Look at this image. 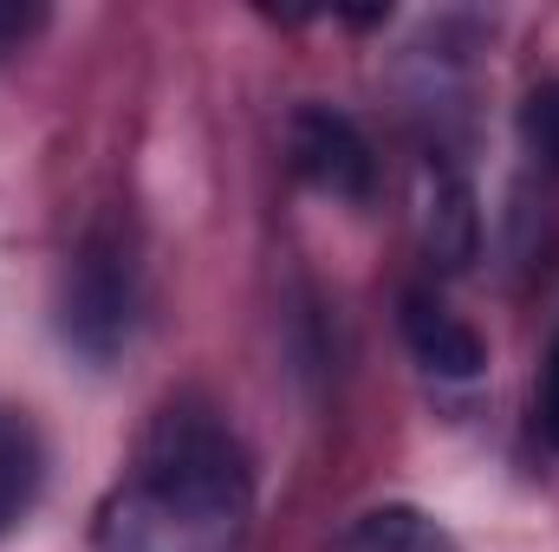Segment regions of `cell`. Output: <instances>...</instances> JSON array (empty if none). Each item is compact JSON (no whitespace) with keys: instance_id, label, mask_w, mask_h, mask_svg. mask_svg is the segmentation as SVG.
<instances>
[{"instance_id":"6da1fadb","label":"cell","mask_w":559,"mask_h":552,"mask_svg":"<svg viewBox=\"0 0 559 552\" xmlns=\"http://www.w3.org/2000/svg\"><path fill=\"white\" fill-rule=\"evenodd\" d=\"M248 527L254 468L235 429L202 404H169L98 514V552H241Z\"/></svg>"},{"instance_id":"7a4b0ae2","label":"cell","mask_w":559,"mask_h":552,"mask_svg":"<svg viewBox=\"0 0 559 552\" xmlns=\"http://www.w3.org/2000/svg\"><path fill=\"white\" fill-rule=\"evenodd\" d=\"M138 325V261L118 228H92L66 267V299H59V332L72 351L92 364L118 358Z\"/></svg>"},{"instance_id":"3957f363","label":"cell","mask_w":559,"mask_h":552,"mask_svg":"<svg viewBox=\"0 0 559 552\" xmlns=\"http://www.w3.org/2000/svg\"><path fill=\"white\" fill-rule=\"evenodd\" d=\"M286 156H293V176L332 202H371L378 189V156L371 137L332 111V105H299L293 124H286Z\"/></svg>"},{"instance_id":"277c9868","label":"cell","mask_w":559,"mask_h":552,"mask_svg":"<svg viewBox=\"0 0 559 552\" xmlns=\"http://www.w3.org/2000/svg\"><path fill=\"white\" fill-rule=\"evenodd\" d=\"M404 345L429 377H449V384H468V377L488 371L481 332L462 312H449L436 292H404Z\"/></svg>"},{"instance_id":"5b68a950","label":"cell","mask_w":559,"mask_h":552,"mask_svg":"<svg viewBox=\"0 0 559 552\" xmlns=\"http://www.w3.org/2000/svg\"><path fill=\"white\" fill-rule=\"evenodd\" d=\"M325 552H462V540L436 520V514H423L411 501H384V507H365V514H352Z\"/></svg>"},{"instance_id":"8992f818","label":"cell","mask_w":559,"mask_h":552,"mask_svg":"<svg viewBox=\"0 0 559 552\" xmlns=\"http://www.w3.org/2000/svg\"><path fill=\"white\" fill-rule=\"evenodd\" d=\"M33 494H39V435L20 416H7L0 422V533L33 507Z\"/></svg>"},{"instance_id":"52a82bcc","label":"cell","mask_w":559,"mask_h":552,"mask_svg":"<svg viewBox=\"0 0 559 552\" xmlns=\"http://www.w3.org/2000/svg\"><path fill=\"white\" fill-rule=\"evenodd\" d=\"M521 143H527V156H534L540 169L559 176V79L534 85V92L521 98Z\"/></svg>"},{"instance_id":"ba28073f","label":"cell","mask_w":559,"mask_h":552,"mask_svg":"<svg viewBox=\"0 0 559 552\" xmlns=\"http://www.w3.org/2000/svg\"><path fill=\"white\" fill-rule=\"evenodd\" d=\"M534 422H540V442L559 455V332L547 351V371H540V391H534Z\"/></svg>"},{"instance_id":"9c48e42d","label":"cell","mask_w":559,"mask_h":552,"mask_svg":"<svg viewBox=\"0 0 559 552\" xmlns=\"http://www.w3.org/2000/svg\"><path fill=\"white\" fill-rule=\"evenodd\" d=\"M39 20H46L39 7H0V65H7L33 33H39Z\"/></svg>"}]
</instances>
